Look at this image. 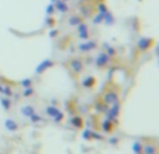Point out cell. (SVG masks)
Here are the masks:
<instances>
[{"mask_svg":"<svg viewBox=\"0 0 159 154\" xmlns=\"http://www.w3.org/2000/svg\"><path fill=\"white\" fill-rule=\"evenodd\" d=\"M21 114L24 115V116H27V118H29V116L34 114V106H31V105L24 106V108L21 109Z\"/></svg>","mask_w":159,"mask_h":154,"instance_id":"10","label":"cell"},{"mask_svg":"<svg viewBox=\"0 0 159 154\" xmlns=\"http://www.w3.org/2000/svg\"><path fill=\"white\" fill-rule=\"evenodd\" d=\"M31 94H34V90L29 87H27V90H24V93H23L24 97H31Z\"/></svg>","mask_w":159,"mask_h":154,"instance_id":"15","label":"cell"},{"mask_svg":"<svg viewBox=\"0 0 159 154\" xmlns=\"http://www.w3.org/2000/svg\"><path fill=\"white\" fill-rule=\"evenodd\" d=\"M96 46V44L94 41H88V42H84V44H81L78 46V49L81 52H88V50H91V49H94Z\"/></svg>","mask_w":159,"mask_h":154,"instance_id":"4","label":"cell"},{"mask_svg":"<svg viewBox=\"0 0 159 154\" xmlns=\"http://www.w3.org/2000/svg\"><path fill=\"white\" fill-rule=\"evenodd\" d=\"M99 13H102V14H103V13H106V11H108V8H106V6H105V4H99Z\"/></svg>","mask_w":159,"mask_h":154,"instance_id":"20","label":"cell"},{"mask_svg":"<svg viewBox=\"0 0 159 154\" xmlns=\"http://www.w3.org/2000/svg\"><path fill=\"white\" fill-rule=\"evenodd\" d=\"M78 23V20L77 18H73V20H70V24H77Z\"/></svg>","mask_w":159,"mask_h":154,"instance_id":"25","label":"cell"},{"mask_svg":"<svg viewBox=\"0 0 159 154\" xmlns=\"http://www.w3.org/2000/svg\"><path fill=\"white\" fill-rule=\"evenodd\" d=\"M52 10H53V6L50 4V6H49V7L46 8V13H52Z\"/></svg>","mask_w":159,"mask_h":154,"instance_id":"24","label":"cell"},{"mask_svg":"<svg viewBox=\"0 0 159 154\" xmlns=\"http://www.w3.org/2000/svg\"><path fill=\"white\" fill-rule=\"evenodd\" d=\"M31 83H32L31 79H25V80L21 81V86L23 87H31Z\"/></svg>","mask_w":159,"mask_h":154,"instance_id":"16","label":"cell"},{"mask_svg":"<svg viewBox=\"0 0 159 154\" xmlns=\"http://www.w3.org/2000/svg\"><path fill=\"white\" fill-rule=\"evenodd\" d=\"M151 45H152V39H149V38H141L138 41V48L141 50H147Z\"/></svg>","mask_w":159,"mask_h":154,"instance_id":"5","label":"cell"},{"mask_svg":"<svg viewBox=\"0 0 159 154\" xmlns=\"http://www.w3.org/2000/svg\"><path fill=\"white\" fill-rule=\"evenodd\" d=\"M119 112H120V104H119V101H117V102H114L112 105L110 109H108V119H110L113 122L116 119V116L119 115Z\"/></svg>","mask_w":159,"mask_h":154,"instance_id":"1","label":"cell"},{"mask_svg":"<svg viewBox=\"0 0 159 154\" xmlns=\"http://www.w3.org/2000/svg\"><path fill=\"white\" fill-rule=\"evenodd\" d=\"M4 126H6L8 130H16L17 129L16 121H14V119H11V118H7V119L4 121Z\"/></svg>","mask_w":159,"mask_h":154,"instance_id":"8","label":"cell"},{"mask_svg":"<svg viewBox=\"0 0 159 154\" xmlns=\"http://www.w3.org/2000/svg\"><path fill=\"white\" fill-rule=\"evenodd\" d=\"M56 8H57L59 11H62V13H64V11H67V10H69L67 4H66V3H63V1H57V6H56Z\"/></svg>","mask_w":159,"mask_h":154,"instance_id":"14","label":"cell"},{"mask_svg":"<svg viewBox=\"0 0 159 154\" xmlns=\"http://www.w3.org/2000/svg\"><path fill=\"white\" fill-rule=\"evenodd\" d=\"M52 65H53V62H52V60H43V62H42V63L36 67V70H35V72H36V74H42L45 70H46V69H48V67H50Z\"/></svg>","mask_w":159,"mask_h":154,"instance_id":"3","label":"cell"},{"mask_svg":"<svg viewBox=\"0 0 159 154\" xmlns=\"http://www.w3.org/2000/svg\"><path fill=\"white\" fill-rule=\"evenodd\" d=\"M133 148H134L135 153H140V151H141V144H140L138 142H135L134 144H133Z\"/></svg>","mask_w":159,"mask_h":154,"instance_id":"19","label":"cell"},{"mask_svg":"<svg viewBox=\"0 0 159 154\" xmlns=\"http://www.w3.org/2000/svg\"><path fill=\"white\" fill-rule=\"evenodd\" d=\"M52 1H56V0H52Z\"/></svg>","mask_w":159,"mask_h":154,"instance_id":"26","label":"cell"},{"mask_svg":"<svg viewBox=\"0 0 159 154\" xmlns=\"http://www.w3.org/2000/svg\"><path fill=\"white\" fill-rule=\"evenodd\" d=\"M73 123H74L75 126H81V121H80L78 118H74V119H73Z\"/></svg>","mask_w":159,"mask_h":154,"instance_id":"23","label":"cell"},{"mask_svg":"<svg viewBox=\"0 0 159 154\" xmlns=\"http://www.w3.org/2000/svg\"><path fill=\"white\" fill-rule=\"evenodd\" d=\"M108 63H109V55L108 53H99V56L96 57V66L105 67Z\"/></svg>","mask_w":159,"mask_h":154,"instance_id":"2","label":"cell"},{"mask_svg":"<svg viewBox=\"0 0 159 154\" xmlns=\"http://www.w3.org/2000/svg\"><path fill=\"white\" fill-rule=\"evenodd\" d=\"M29 118H31V122H34V123H35V122H38V121H40V116H39V115H36L35 112H34Z\"/></svg>","mask_w":159,"mask_h":154,"instance_id":"18","label":"cell"},{"mask_svg":"<svg viewBox=\"0 0 159 154\" xmlns=\"http://www.w3.org/2000/svg\"><path fill=\"white\" fill-rule=\"evenodd\" d=\"M62 119H63V114H62V112H59V114L55 116V122H60Z\"/></svg>","mask_w":159,"mask_h":154,"instance_id":"21","label":"cell"},{"mask_svg":"<svg viewBox=\"0 0 159 154\" xmlns=\"http://www.w3.org/2000/svg\"><path fill=\"white\" fill-rule=\"evenodd\" d=\"M102 128H103V130H106V132H112V130H113V122H112L110 119H105V122L102 123Z\"/></svg>","mask_w":159,"mask_h":154,"instance_id":"11","label":"cell"},{"mask_svg":"<svg viewBox=\"0 0 159 154\" xmlns=\"http://www.w3.org/2000/svg\"><path fill=\"white\" fill-rule=\"evenodd\" d=\"M145 153H147V154H152V153H154V147H149V146H147V147H145Z\"/></svg>","mask_w":159,"mask_h":154,"instance_id":"22","label":"cell"},{"mask_svg":"<svg viewBox=\"0 0 159 154\" xmlns=\"http://www.w3.org/2000/svg\"><path fill=\"white\" fill-rule=\"evenodd\" d=\"M71 67H73V70H74V72H77V73H78L80 70L82 69V63H81L80 60H74V62H71Z\"/></svg>","mask_w":159,"mask_h":154,"instance_id":"13","label":"cell"},{"mask_svg":"<svg viewBox=\"0 0 159 154\" xmlns=\"http://www.w3.org/2000/svg\"><path fill=\"white\" fill-rule=\"evenodd\" d=\"M96 80L92 77V76H88V77H85L84 80H82V86L85 87V88H92L94 86H95Z\"/></svg>","mask_w":159,"mask_h":154,"instance_id":"7","label":"cell"},{"mask_svg":"<svg viewBox=\"0 0 159 154\" xmlns=\"http://www.w3.org/2000/svg\"><path fill=\"white\" fill-rule=\"evenodd\" d=\"M78 32H80V37L81 39H87L88 38V30H87V25L85 24H81L78 27Z\"/></svg>","mask_w":159,"mask_h":154,"instance_id":"9","label":"cell"},{"mask_svg":"<svg viewBox=\"0 0 159 154\" xmlns=\"http://www.w3.org/2000/svg\"><path fill=\"white\" fill-rule=\"evenodd\" d=\"M59 112H60V111H59L57 108H55V106H48V108H46V114H48L49 116H52V118H55Z\"/></svg>","mask_w":159,"mask_h":154,"instance_id":"12","label":"cell"},{"mask_svg":"<svg viewBox=\"0 0 159 154\" xmlns=\"http://www.w3.org/2000/svg\"><path fill=\"white\" fill-rule=\"evenodd\" d=\"M1 105H3L4 109H8V108H10V101H8V99H4V98H1Z\"/></svg>","mask_w":159,"mask_h":154,"instance_id":"17","label":"cell"},{"mask_svg":"<svg viewBox=\"0 0 159 154\" xmlns=\"http://www.w3.org/2000/svg\"><path fill=\"white\" fill-rule=\"evenodd\" d=\"M105 102L106 104H114V102H117L119 101V97H117V94L116 93H108L106 95H105Z\"/></svg>","mask_w":159,"mask_h":154,"instance_id":"6","label":"cell"}]
</instances>
